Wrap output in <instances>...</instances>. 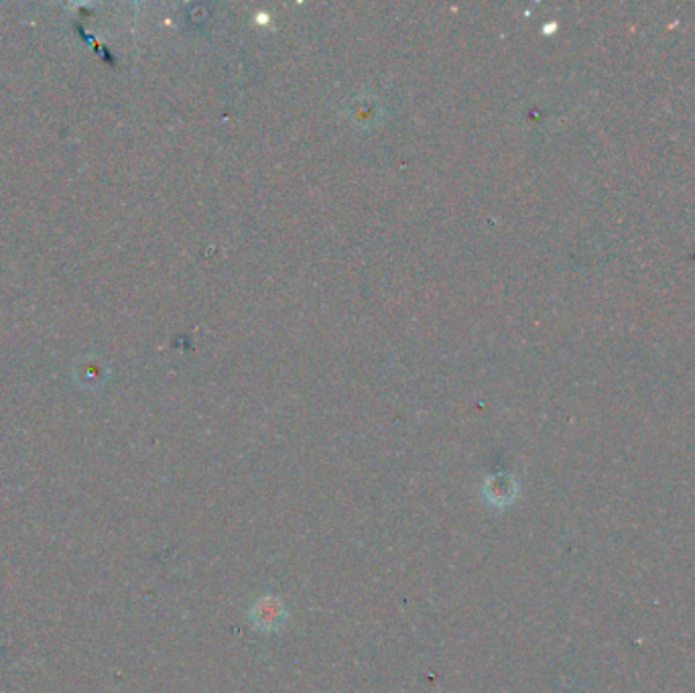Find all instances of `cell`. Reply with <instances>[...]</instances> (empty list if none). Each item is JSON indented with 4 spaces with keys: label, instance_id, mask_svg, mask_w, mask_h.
Here are the masks:
<instances>
[{
    "label": "cell",
    "instance_id": "6da1fadb",
    "mask_svg": "<svg viewBox=\"0 0 695 693\" xmlns=\"http://www.w3.org/2000/svg\"><path fill=\"white\" fill-rule=\"evenodd\" d=\"M248 618L252 628L259 630V633L273 635V633H279V630L287 624L289 610L279 596L267 594L250 606Z\"/></svg>",
    "mask_w": 695,
    "mask_h": 693
},
{
    "label": "cell",
    "instance_id": "7a4b0ae2",
    "mask_svg": "<svg viewBox=\"0 0 695 693\" xmlns=\"http://www.w3.org/2000/svg\"><path fill=\"white\" fill-rule=\"evenodd\" d=\"M482 494L492 509L504 511L517 498V484L509 476H504V478L502 476H490L484 482Z\"/></svg>",
    "mask_w": 695,
    "mask_h": 693
}]
</instances>
